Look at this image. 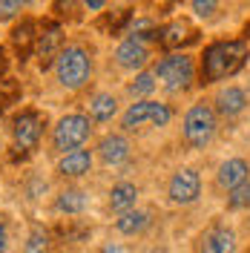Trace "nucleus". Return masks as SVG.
<instances>
[{
    "label": "nucleus",
    "mask_w": 250,
    "mask_h": 253,
    "mask_svg": "<svg viewBox=\"0 0 250 253\" xmlns=\"http://www.w3.org/2000/svg\"><path fill=\"white\" fill-rule=\"evenodd\" d=\"M248 61V46L245 41H219L204 52L202 61V78L204 84H213V81H221L227 75H236Z\"/></svg>",
    "instance_id": "f257e3e1"
},
{
    "label": "nucleus",
    "mask_w": 250,
    "mask_h": 253,
    "mask_svg": "<svg viewBox=\"0 0 250 253\" xmlns=\"http://www.w3.org/2000/svg\"><path fill=\"white\" fill-rule=\"evenodd\" d=\"M55 72H58V81H61L66 89H81V86L89 81L92 61H89L86 49L66 46V49H61L58 58H55Z\"/></svg>",
    "instance_id": "f03ea898"
},
{
    "label": "nucleus",
    "mask_w": 250,
    "mask_h": 253,
    "mask_svg": "<svg viewBox=\"0 0 250 253\" xmlns=\"http://www.w3.org/2000/svg\"><path fill=\"white\" fill-rule=\"evenodd\" d=\"M86 138H89V118L78 115V112L63 115L58 121V126H55V132H52V144H55V150H61L63 156L72 153V150H81V144Z\"/></svg>",
    "instance_id": "7ed1b4c3"
},
{
    "label": "nucleus",
    "mask_w": 250,
    "mask_h": 253,
    "mask_svg": "<svg viewBox=\"0 0 250 253\" xmlns=\"http://www.w3.org/2000/svg\"><path fill=\"white\" fill-rule=\"evenodd\" d=\"M216 135V112L207 104H196L184 115V141L190 147H207Z\"/></svg>",
    "instance_id": "20e7f679"
},
{
    "label": "nucleus",
    "mask_w": 250,
    "mask_h": 253,
    "mask_svg": "<svg viewBox=\"0 0 250 253\" xmlns=\"http://www.w3.org/2000/svg\"><path fill=\"white\" fill-rule=\"evenodd\" d=\"M170 92H178V89H187L190 81H193V61L187 55H170L156 66L153 72Z\"/></svg>",
    "instance_id": "39448f33"
},
{
    "label": "nucleus",
    "mask_w": 250,
    "mask_h": 253,
    "mask_svg": "<svg viewBox=\"0 0 250 253\" xmlns=\"http://www.w3.org/2000/svg\"><path fill=\"white\" fill-rule=\"evenodd\" d=\"M170 118H172L170 107L156 104V101H138V104H132V107L124 112V121H121V124H124V129H135V126H144V124L164 126Z\"/></svg>",
    "instance_id": "423d86ee"
},
{
    "label": "nucleus",
    "mask_w": 250,
    "mask_h": 253,
    "mask_svg": "<svg viewBox=\"0 0 250 253\" xmlns=\"http://www.w3.org/2000/svg\"><path fill=\"white\" fill-rule=\"evenodd\" d=\"M12 132H15V144L20 150H35L38 141H41V132H43L41 112H35V110L20 112L15 118V124H12Z\"/></svg>",
    "instance_id": "0eeeda50"
},
{
    "label": "nucleus",
    "mask_w": 250,
    "mask_h": 253,
    "mask_svg": "<svg viewBox=\"0 0 250 253\" xmlns=\"http://www.w3.org/2000/svg\"><path fill=\"white\" fill-rule=\"evenodd\" d=\"M199 193H202V178L196 170H178V173L172 175L170 181V199L175 205H190V202H196L199 199Z\"/></svg>",
    "instance_id": "6e6552de"
},
{
    "label": "nucleus",
    "mask_w": 250,
    "mask_h": 253,
    "mask_svg": "<svg viewBox=\"0 0 250 253\" xmlns=\"http://www.w3.org/2000/svg\"><path fill=\"white\" fill-rule=\"evenodd\" d=\"M199 38V32L190 26L187 20H172L170 26L161 29V46L164 49H175V46H184V43H193Z\"/></svg>",
    "instance_id": "1a4fd4ad"
},
{
    "label": "nucleus",
    "mask_w": 250,
    "mask_h": 253,
    "mask_svg": "<svg viewBox=\"0 0 250 253\" xmlns=\"http://www.w3.org/2000/svg\"><path fill=\"white\" fill-rule=\"evenodd\" d=\"M202 253H236V233L230 227H213L204 233Z\"/></svg>",
    "instance_id": "9d476101"
},
{
    "label": "nucleus",
    "mask_w": 250,
    "mask_h": 253,
    "mask_svg": "<svg viewBox=\"0 0 250 253\" xmlns=\"http://www.w3.org/2000/svg\"><path fill=\"white\" fill-rule=\"evenodd\" d=\"M98 153L104 158V164H121L129 158V141H126L124 135H107L104 141L98 144Z\"/></svg>",
    "instance_id": "9b49d317"
},
{
    "label": "nucleus",
    "mask_w": 250,
    "mask_h": 253,
    "mask_svg": "<svg viewBox=\"0 0 250 253\" xmlns=\"http://www.w3.org/2000/svg\"><path fill=\"white\" fill-rule=\"evenodd\" d=\"M38 43V35H35V23L32 20H20V26L12 29V46H15L17 58L20 61H26L32 55V49Z\"/></svg>",
    "instance_id": "f8f14e48"
},
{
    "label": "nucleus",
    "mask_w": 250,
    "mask_h": 253,
    "mask_svg": "<svg viewBox=\"0 0 250 253\" xmlns=\"http://www.w3.org/2000/svg\"><path fill=\"white\" fill-rule=\"evenodd\" d=\"M115 58H118V63H121L124 69H138V66L147 63V46H144L141 41H135V38H129V41H124V43L118 46Z\"/></svg>",
    "instance_id": "ddd939ff"
},
{
    "label": "nucleus",
    "mask_w": 250,
    "mask_h": 253,
    "mask_svg": "<svg viewBox=\"0 0 250 253\" xmlns=\"http://www.w3.org/2000/svg\"><path fill=\"white\" fill-rule=\"evenodd\" d=\"M89 167H92V153H89V150H72V153H66V156L61 158V164H58V170H61L63 175H72V178L89 173Z\"/></svg>",
    "instance_id": "4468645a"
},
{
    "label": "nucleus",
    "mask_w": 250,
    "mask_h": 253,
    "mask_svg": "<svg viewBox=\"0 0 250 253\" xmlns=\"http://www.w3.org/2000/svg\"><path fill=\"white\" fill-rule=\"evenodd\" d=\"M248 107V95L242 92L239 86H227V89H221L219 98H216V110L221 112V115H239V112Z\"/></svg>",
    "instance_id": "2eb2a0df"
},
{
    "label": "nucleus",
    "mask_w": 250,
    "mask_h": 253,
    "mask_svg": "<svg viewBox=\"0 0 250 253\" xmlns=\"http://www.w3.org/2000/svg\"><path fill=\"white\" fill-rule=\"evenodd\" d=\"M242 181H248V161H242V158H230V161H224L219 167V184L227 190L239 187Z\"/></svg>",
    "instance_id": "dca6fc26"
},
{
    "label": "nucleus",
    "mask_w": 250,
    "mask_h": 253,
    "mask_svg": "<svg viewBox=\"0 0 250 253\" xmlns=\"http://www.w3.org/2000/svg\"><path fill=\"white\" fill-rule=\"evenodd\" d=\"M58 46H61V26H55V23H52V26H46L43 35L38 38V52H41V66H43V69L52 63Z\"/></svg>",
    "instance_id": "f3484780"
},
{
    "label": "nucleus",
    "mask_w": 250,
    "mask_h": 253,
    "mask_svg": "<svg viewBox=\"0 0 250 253\" xmlns=\"http://www.w3.org/2000/svg\"><path fill=\"white\" fill-rule=\"evenodd\" d=\"M135 199H138V190L132 187V184H118L110 193V207L115 213H129L135 207Z\"/></svg>",
    "instance_id": "a211bd4d"
},
{
    "label": "nucleus",
    "mask_w": 250,
    "mask_h": 253,
    "mask_svg": "<svg viewBox=\"0 0 250 253\" xmlns=\"http://www.w3.org/2000/svg\"><path fill=\"white\" fill-rule=\"evenodd\" d=\"M147 224H150V213L147 210H129V213H121L118 230L126 233V236H132V233H141Z\"/></svg>",
    "instance_id": "6ab92c4d"
},
{
    "label": "nucleus",
    "mask_w": 250,
    "mask_h": 253,
    "mask_svg": "<svg viewBox=\"0 0 250 253\" xmlns=\"http://www.w3.org/2000/svg\"><path fill=\"white\" fill-rule=\"evenodd\" d=\"M115 110H118V101L107 92L95 95L92 104H89V115H92L95 121H110L112 115H115Z\"/></svg>",
    "instance_id": "aec40b11"
},
{
    "label": "nucleus",
    "mask_w": 250,
    "mask_h": 253,
    "mask_svg": "<svg viewBox=\"0 0 250 253\" xmlns=\"http://www.w3.org/2000/svg\"><path fill=\"white\" fill-rule=\"evenodd\" d=\"M55 205H58L61 213H81V210L86 207V196H83L81 190H63Z\"/></svg>",
    "instance_id": "412c9836"
},
{
    "label": "nucleus",
    "mask_w": 250,
    "mask_h": 253,
    "mask_svg": "<svg viewBox=\"0 0 250 253\" xmlns=\"http://www.w3.org/2000/svg\"><path fill=\"white\" fill-rule=\"evenodd\" d=\"M227 205L233 207V210H242V207L250 205V181H242L239 187L230 190V196H227Z\"/></svg>",
    "instance_id": "4be33fe9"
},
{
    "label": "nucleus",
    "mask_w": 250,
    "mask_h": 253,
    "mask_svg": "<svg viewBox=\"0 0 250 253\" xmlns=\"http://www.w3.org/2000/svg\"><path fill=\"white\" fill-rule=\"evenodd\" d=\"M153 89H156V75L153 72H141L138 78L132 81V86H129L132 95H150Z\"/></svg>",
    "instance_id": "5701e85b"
},
{
    "label": "nucleus",
    "mask_w": 250,
    "mask_h": 253,
    "mask_svg": "<svg viewBox=\"0 0 250 253\" xmlns=\"http://www.w3.org/2000/svg\"><path fill=\"white\" fill-rule=\"evenodd\" d=\"M55 12L61 17H75L78 15V0H55Z\"/></svg>",
    "instance_id": "b1692460"
},
{
    "label": "nucleus",
    "mask_w": 250,
    "mask_h": 253,
    "mask_svg": "<svg viewBox=\"0 0 250 253\" xmlns=\"http://www.w3.org/2000/svg\"><path fill=\"white\" fill-rule=\"evenodd\" d=\"M20 12V0H0V20H12Z\"/></svg>",
    "instance_id": "393cba45"
},
{
    "label": "nucleus",
    "mask_w": 250,
    "mask_h": 253,
    "mask_svg": "<svg viewBox=\"0 0 250 253\" xmlns=\"http://www.w3.org/2000/svg\"><path fill=\"white\" fill-rule=\"evenodd\" d=\"M216 6H219V0H193L196 15H202V17H210L216 12Z\"/></svg>",
    "instance_id": "a878e982"
},
{
    "label": "nucleus",
    "mask_w": 250,
    "mask_h": 253,
    "mask_svg": "<svg viewBox=\"0 0 250 253\" xmlns=\"http://www.w3.org/2000/svg\"><path fill=\"white\" fill-rule=\"evenodd\" d=\"M104 3H107V0H83V6H86L89 12H98V9H104Z\"/></svg>",
    "instance_id": "bb28decb"
},
{
    "label": "nucleus",
    "mask_w": 250,
    "mask_h": 253,
    "mask_svg": "<svg viewBox=\"0 0 250 253\" xmlns=\"http://www.w3.org/2000/svg\"><path fill=\"white\" fill-rule=\"evenodd\" d=\"M101 253H124V248H121V245H104V248H101Z\"/></svg>",
    "instance_id": "cd10ccee"
},
{
    "label": "nucleus",
    "mask_w": 250,
    "mask_h": 253,
    "mask_svg": "<svg viewBox=\"0 0 250 253\" xmlns=\"http://www.w3.org/2000/svg\"><path fill=\"white\" fill-rule=\"evenodd\" d=\"M3 66H6V61H3V49H0V72H3Z\"/></svg>",
    "instance_id": "c85d7f7f"
},
{
    "label": "nucleus",
    "mask_w": 250,
    "mask_h": 253,
    "mask_svg": "<svg viewBox=\"0 0 250 253\" xmlns=\"http://www.w3.org/2000/svg\"><path fill=\"white\" fill-rule=\"evenodd\" d=\"M0 248H3V227H0Z\"/></svg>",
    "instance_id": "c756f323"
},
{
    "label": "nucleus",
    "mask_w": 250,
    "mask_h": 253,
    "mask_svg": "<svg viewBox=\"0 0 250 253\" xmlns=\"http://www.w3.org/2000/svg\"><path fill=\"white\" fill-rule=\"evenodd\" d=\"M150 253H167V251H150Z\"/></svg>",
    "instance_id": "7c9ffc66"
},
{
    "label": "nucleus",
    "mask_w": 250,
    "mask_h": 253,
    "mask_svg": "<svg viewBox=\"0 0 250 253\" xmlns=\"http://www.w3.org/2000/svg\"><path fill=\"white\" fill-rule=\"evenodd\" d=\"M0 115H3V110H0Z\"/></svg>",
    "instance_id": "2f4dec72"
}]
</instances>
